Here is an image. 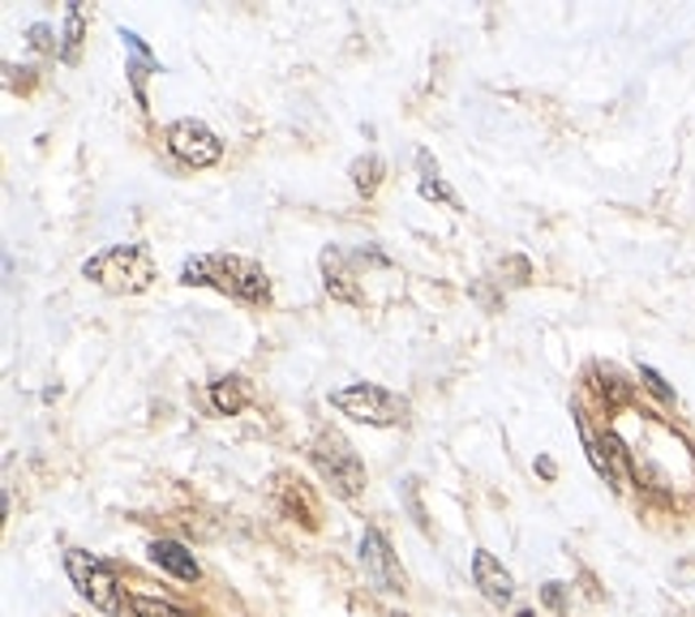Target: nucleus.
Returning <instances> with one entry per match:
<instances>
[{"label": "nucleus", "instance_id": "9d476101", "mask_svg": "<svg viewBox=\"0 0 695 617\" xmlns=\"http://www.w3.org/2000/svg\"><path fill=\"white\" fill-rule=\"evenodd\" d=\"M211 399H215V408H219V412L236 417V412L249 403V390H245V382H241V378H219V382L211 387Z\"/></svg>", "mask_w": 695, "mask_h": 617}, {"label": "nucleus", "instance_id": "39448f33", "mask_svg": "<svg viewBox=\"0 0 695 617\" xmlns=\"http://www.w3.org/2000/svg\"><path fill=\"white\" fill-rule=\"evenodd\" d=\"M65 566H69V579L73 587L100 609V614H121V587H116V575H112V566L95 557V553L86 549H69L65 553Z\"/></svg>", "mask_w": 695, "mask_h": 617}, {"label": "nucleus", "instance_id": "f03ea898", "mask_svg": "<svg viewBox=\"0 0 695 617\" xmlns=\"http://www.w3.org/2000/svg\"><path fill=\"white\" fill-rule=\"evenodd\" d=\"M82 275L112 296H137L155 284V258L146 245H112L82 261Z\"/></svg>", "mask_w": 695, "mask_h": 617}, {"label": "nucleus", "instance_id": "20e7f679", "mask_svg": "<svg viewBox=\"0 0 695 617\" xmlns=\"http://www.w3.org/2000/svg\"><path fill=\"white\" fill-rule=\"evenodd\" d=\"M331 408H339L344 417L361 424H378V429H391V424L408 417V403L387 387H378V382H352V387L335 390Z\"/></svg>", "mask_w": 695, "mask_h": 617}, {"label": "nucleus", "instance_id": "423d86ee", "mask_svg": "<svg viewBox=\"0 0 695 617\" xmlns=\"http://www.w3.org/2000/svg\"><path fill=\"white\" fill-rule=\"evenodd\" d=\"M167 151L181 163H190V167H211L224 155V142L202 121H176V125H167Z\"/></svg>", "mask_w": 695, "mask_h": 617}, {"label": "nucleus", "instance_id": "f3484780", "mask_svg": "<svg viewBox=\"0 0 695 617\" xmlns=\"http://www.w3.org/2000/svg\"><path fill=\"white\" fill-rule=\"evenodd\" d=\"M515 617H536V614H529V609H524V614H515Z\"/></svg>", "mask_w": 695, "mask_h": 617}, {"label": "nucleus", "instance_id": "f8f14e48", "mask_svg": "<svg viewBox=\"0 0 695 617\" xmlns=\"http://www.w3.org/2000/svg\"><path fill=\"white\" fill-rule=\"evenodd\" d=\"M133 614L137 617H190V614H181L176 605H167V600H155V596H133Z\"/></svg>", "mask_w": 695, "mask_h": 617}, {"label": "nucleus", "instance_id": "dca6fc26", "mask_svg": "<svg viewBox=\"0 0 695 617\" xmlns=\"http://www.w3.org/2000/svg\"><path fill=\"white\" fill-rule=\"evenodd\" d=\"M31 43H34V48H48V27H34Z\"/></svg>", "mask_w": 695, "mask_h": 617}, {"label": "nucleus", "instance_id": "a211bd4d", "mask_svg": "<svg viewBox=\"0 0 695 617\" xmlns=\"http://www.w3.org/2000/svg\"><path fill=\"white\" fill-rule=\"evenodd\" d=\"M391 617H408V614H391Z\"/></svg>", "mask_w": 695, "mask_h": 617}, {"label": "nucleus", "instance_id": "ddd939ff", "mask_svg": "<svg viewBox=\"0 0 695 617\" xmlns=\"http://www.w3.org/2000/svg\"><path fill=\"white\" fill-rule=\"evenodd\" d=\"M378 172H382V163L374 160V155L361 163H352V181H357L361 194H374V189H378Z\"/></svg>", "mask_w": 695, "mask_h": 617}, {"label": "nucleus", "instance_id": "0eeeda50", "mask_svg": "<svg viewBox=\"0 0 695 617\" xmlns=\"http://www.w3.org/2000/svg\"><path fill=\"white\" fill-rule=\"evenodd\" d=\"M361 562H365V570H369V579L378 584V592H396V587H403V575L396 570L391 549H387V541H382L378 532H365Z\"/></svg>", "mask_w": 695, "mask_h": 617}, {"label": "nucleus", "instance_id": "2eb2a0df", "mask_svg": "<svg viewBox=\"0 0 695 617\" xmlns=\"http://www.w3.org/2000/svg\"><path fill=\"white\" fill-rule=\"evenodd\" d=\"M78 34H82V13L78 9H69V39H65V61L78 56Z\"/></svg>", "mask_w": 695, "mask_h": 617}, {"label": "nucleus", "instance_id": "1a4fd4ad", "mask_svg": "<svg viewBox=\"0 0 695 617\" xmlns=\"http://www.w3.org/2000/svg\"><path fill=\"white\" fill-rule=\"evenodd\" d=\"M151 562L164 566L167 575L185 579V584H194V579L202 575L198 562H194V553L185 549V545H176V541H155V545H151Z\"/></svg>", "mask_w": 695, "mask_h": 617}, {"label": "nucleus", "instance_id": "f257e3e1", "mask_svg": "<svg viewBox=\"0 0 695 617\" xmlns=\"http://www.w3.org/2000/svg\"><path fill=\"white\" fill-rule=\"evenodd\" d=\"M181 279L194 288H219V292L236 296L245 305H263L270 284H266V270L258 261L249 258H232V254H202V258H190Z\"/></svg>", "mask_w": 695, "mask_h": 617}, {"label": "nucleus", "instance_id": "9b49d317", "mask_svg": "<svg viewBox=\"0 0 695 617\" xmlns=\"http://www.w3.org/2000/svg\"><path fill=\"white\" fill-rule=\"evenodd\" d=\"M323 270H327V288H331L339 300H357V288L348 284V270H344L339 249H327V254H323Z\"/></svg>", "mask_w": 695, "mask_h": 617}, {"label": "nucleus", "instance_id": "7ed1b4c3", "mask_svg": "<svg viewBox=\"0 0 695 617\" xmlns=\"http://www.w3.org/2000/svg\"><path fill=\"white\" fill-rule=\"evenodd\" d=\"M309 459L318 467V476L339 493V497H357L365 489V463L357 455V446L339 433V429H323L309 446Z\"/></svg>", "mask_w": 695, "mask_h": 617}, {"label": "nucleus", "instance_id": "4468645a", "mask_svg": "<svg viewBox=\"0 0 695 617\" xmlns=\"http://www.w3.org/2000/svg\"><path fill=\"white\" fill-rule=\"evenodd\" d=\"M640 378H644V382H648V390H653V394H657V399H665V403H670V399H674V390L665 387V382H662V373H657V369H648V364H640Z\"/></svg>", "mask_w": 695, "mask_h": 617}, {"label": "nucleus", "instance_id": "6e6552de", "mask_svg": "<svg viewBox=\"0 0 695 617\" xmlns=\"http://www.w3.org/2000/svg\"><path fill=\"white\" fill-rule=\"evenodd\" d=\"M472 579L486 592V600H494V605H507L511 592H515V579L502 570V562H498L494 553H486V549L472 557Z\"/></svg>", "mask_w": 695, "mask_h": 617}]
</instances>
